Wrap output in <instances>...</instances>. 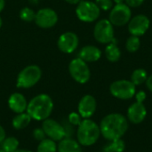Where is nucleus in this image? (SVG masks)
Segmentation results:
<instances>
[{
  "mask_svg": "<svg viewBox=\"0 0 152 152\" xmlns=\"http://www.w3.org/2000/svg\"><path fill=\"white\" fill-rule=\"evenodd\" d=\"M99 126L101 134L111 142L123 137L128 129V121L122 114L111 113L103 118Z\"/></svg>",
  "mask_w": 152,
  "mask_h": 152,
  "instance_id": "f257e3e1",
  "label": "nucleus"
},
{
  "mask_svg": "<svg viewBox=\"0 0 152 152\" xmlns=\"http://www.w3.org/2000/svg\"><path fill=\"white\" fill-rule=\"evenodd\" d=\"M53 110V102L52 98L45 94H38L28 103L27 113L32 119L44 121L49 118Z\"/></svg>",
  "mask_w": 152,
  "mask_h": 152,
  "instance_id": "f03ea898",
  "label": "nucleus"
},
{
  "mask_svg": "<svg viewBox=\"0 0 152 152\" xmlns=\"http://www.w3.org/2000/svg\"><path fill=\"white\" fill-rule=\"evenodd\" d=\"M101 135L100 126L90 118L82 120L77 127V142L82 146H92L99 139Z\"/></svg>",
  "mask_w": 152,
  "mask_h": 152,
  "instance_id": "7ed1b4c3",
  "label": "nucleus"
},
{
  "mask_svg": "<svg viewBox=\"0 0 152 152\" xmlns=\"http://www.w3.org/2000/svg\"><path fill=\"white\" fill-rule=\"evenodd\" d=\"M42 71L37 65H29L24 68L17 77L16 85L20 88H30L41 78Z\"/></svg>",
  "mask_w": 152,
  "mask_h": 152,
  "instance_id": "20e7f679",
  "label": "nucleus"
},
{
  "mask_svg": "<svg viewBox=\"0 0 152 152\" xmlns=\"http://www.w3.org/2000/svg\"><path fill=\"white\" fill-rule=\"evenodd\" d=\"M110 94L120 100H129L135 95L136 86L131 80H117L110 86Z\"/></svg>",
  "mask_w": 152,
  "mask_h": 152,
  "instance_id": "39448f33",
  "label": "nucleus"
},
{
  "mask_svg": "<svg viewBox=\"0 0 152 152\" xmlns=\"http://www.w3.org/2000/svg\"><path fill=\"white\" fill-rule=\"evenodd\" d=\"M69 71L72 78L79 84H86L91 77V72L86 61L80 58L74 59L70 61Z\"/></svg>",
  "mask_w": 152,
  "mask_h": 152,
  "instance_id": "423d86ee",
  "label": "nucleus"
},
{
  "mask_svg": "<svg viewBox=\"0 0 152 152\" xmlns=\"http://www.w3.org/2000/svg\"><path fill=\"white\" fill-rule=\"evenodd\" d=\"M100 8L95 3L90 1H80L76 9L78 19L85 22L94 21L100 16Z\"/></svg>",
  "mask_w": 152,
  "mask_h": 152,
  "instance_id": "0eeeda50",
  "label": "nucleus"
},
{
  "mask_svg": "<svg viewBox=\"0 0 152 152\" xmlns=\"http://www.w3.org/2000/svg\"><path fill=\"white\" fill-rule=\"evenodd\" d=\"M94 38L102 44H110L116 39L114 38V28L109 20H101L96 23L94 29Z\"/></svg>",
  "mask_w": 152,
  "mask_h": 152,
  "instance_id": "6e6552de",
  "label": "nucleus"
},
{
  "mask_svg": "<svg viewBox=\"0 0 152 152\" xmlns=\"http://www.w3.org/2000/svg\"><path fill=\"white\" fill-rule=\"evenodd\" d=\"M131 9L126 4H117L111 8L110 13V21L115 26H124L131 20Z\"/></svg>",
  "mask_w": 152,
  "mask_h": 152,
  "instance_id": "1a4fd4ad",
  "label": "nucleus"
},
{
  "mask_svg": "<svg viewBox=\"0 0 152 152\" xmlns=\"http://www.w3.org/2000/svg\"><path fill=\"white\" fill-rule=\"evenodd\" d=\"M42 129L44 130L45 135L55 141L60 142L66 137V131L63 126L52 118H47L44 120L42 125Z\"/></svg>",
  "mask_w": 152,
  "mask_h": 152,
  "instance_id": "9d476101",
  "label": "nucleus"
},
{
  "mask_svg": "<svg viewBox=\"0 0 152 152\" xmlns=\"http://www.w3.org/2000/svg\"><path fill=\"white\" fill-rule=\"evenodd\" d=\"M150 20L146 15L139 14L133 17L128 22V30L132 36H142L150 28Z\"/></svg>",
  "mask_w": 152,
  "mask_h": 152,
  "instance_id": "9b49d317",
  "label": "nucleus"
},
{
  "mask_svg": "<svg viewBox=\"0 0 152 152\" xmlns=\"http://www.w3.org/2000/svg\"><path fill=\"white\" fill-rule=\"evenodd\" d=\"M35 21L40 28H48L53 27L58 21L57 13L50 8H43L36 13Z\"/></svg>",
  "mask_w": 152,
  "mask_h": 152,
  "instance_id": "f8f14e48",
  "label": "nucleus"
},
{
  "mask_svg": "<svg viewBox=\"0 0 152 152\" xmlns=\"http://www.w3.org/2000/svg\"><path fill=\"white\" fill-rule=\"evenodd\" d=\"M59 49L65 53H73L78 46V37L73 32H66L61 35L57 42Z\"/></svg>",
  "mask_w": 152,
  "mask_h": 152,
  "instance_id": "ddd939ff",
  "label": "nucleus"
},
{
  "mask_svg": "<svg viewBox=\"0 0 152 152\" xmlns=\"http://www.w3.org/2000/svg\"><path fill=\"white\" fill-rule=\"evenodd\" d=\"M97 107L96 100L94 96L86 94L81 98L78 103V113L82 118H90L95 112Z\"/></svg>",
  "mask_w": 152,
  "mask_h": 152,
  "instance_id": "4468645a",
  "label": "nucleus"
},
{
  "mask_svg": "<svg viewBox=\"0 0 152 152\" xmlns=\"http://www.w3.org/2000/svg\"><path fill=\"white\" fill-rule=\"evenodd\" d=\"M146 115H147V110L142 102H134L129 106L127 110L128 120L134 125L142 123L146 118Z\"/></svg>",
  "mask_w": 152,
  "mask_h": 152,
  "instance_id": "2eb2a0df",
  "label": "nucleus"
},
{
  "mask_svg": "<svg viewBox=\"0 0 152 152\" xmlns=\"http://www.w3.org/2000/svg\"><path fill=\"white\" fill-rule=\"evenodd\" d=\"M9 108L15 113L20 114L27 110L28 102L26 98L20 93H14L10 95L8 99Z\"/></svg>",
  "mask_w": 152,
  "mask_h": 152,
  "instance_id": "dca6fc26",
  "label": "nucleus"
},
{
  "mask_svg": "<svg viewBox=\"0 0 152 152\" xmlns=\"http://www.w3.org/2000/svg\"><path fill=\"white\" fill-rule=\"evenodd\" d=\"M102 56L101 50L94 45H86L79 52V58L84 61L94 62L98 61Z\"/></svg>",
  "mask_w": 152,
  "mask_h": 152,
  "instance_id": "f3484780",
  "label": "nucleus"
},
{
  "mask_svg": "<svg viewBox=\"0 0 152 152\" xmlns=\"http://www.w3.org/2000/svg\"><path fill=\"white\" fill-rule=\"evenodd\" d=\"M57 151L58 152H83L80 143L69 137H65L60 141Z\"/></svg>",
  "mask_w": 152,
  "mask_h": 152,
  "instance_id": "a211bd4d",
  "label": "nucleus"
},
{
  "mask_svg": "<svg viewBox=\"0 0 152 152\" xmlns=\"http://www.w3.org/2000/svg\"><path fill=\"white\" fill-rule=\"evenodd\" d=\"M31 119L32 118L27 112H22V113L17 114V116H15L13 118V119L12 121V125L13 128H15L17 130H21L29 125Z\"/></svg>",
  "mask_w": 152,
  "mask_h": 152,
  "instance_id": "6ab92c4d",
  "label": "nucleus"
},
{
  "mask_svg": "<svg viewBox=\"0 0 152 152\" xmlns=\"http://www.w3.org/2000/svg\"><path fill=\"white\" fill-rule=\"evenodd\" d=\"M117 40L108 44L106 49H105V55L107 59L111 61V62H116L118 61L120 57H121V52L117 45Z\"/></svg>",
  "mask_w": 152,
  "mask_h": 152,
  "instance_id": "aec40b11",
  "label": "nucleus"
},
{
  "mask_svg": "<svg viewBox=\"0 0 152 152\" xmlns=\"http://www.w3.org/2000/svg\"><path fill=\"white\" fill-rule=\"evenodd\" d=\"M57 151V144L55 141L45 138L42 140L37 149V152H56Z\"/></svg>",
  "mask_w": 152,
  "mask_h": 152,
  "instance_id": "412c9836",
  "label": "nucleus"
},
{
  "mask_svg": "<svg viewBox=\"0 0 152 152\" xmlns=\"http://www.w3.org/2000/svg\"><path fill=\"white\" fill-rule=\"evenodd\" d=\"M2 150L4 152H14L19 148V141L15 137H5L1 142Z\"/></svg>",
  "mask_w": 152,
  "mask_h": 152,
  "instance_id": "4be33fe9",
  "label": "nucleus"
},
{
  "mask_svg": "<svg viewBox=\"0 0 152 152\" xmlns=\"http://www.w3.org/2000/svg\"><path fill=\"white\" fill-rule=\"evenodd\" d=\"M148 78V75L145 69H136L131 75V81L134 86H139L146 82Z\"/></svg>",
  "mask_w": 152,
  "mask_h": 152,
  "instance_id": "5701e85b",
  "label": "nucleus"
},
{
  "mask_svg": "<svg viewBox=\"0 0 152 152\" xmlns=\"http://www.w3.org/2000/svg\"><path fill=\"white\" fill-rule=\"evenodd\" d=\"M126 149V143L122 139L111 141V143L107 145L104 152H123Z\"/></svg>",
  "mask_w": 152,
  "mask_h": 152,
  "instance_id": "b1692460",
  "label": "nucleus"
},
{
  "mask_svg": "<svg viewBox=\"0 0 152 152\" xmlns=\"http://www.w3.org/2000/svg\"><path fill=\"white\" fill-rule=\"evenodd\" d=\"M140 45H141V41L139 37L131 36L126 40V48L129 53H135L140 48Z\"/></svg>",
  "mask_w": 152,
  "mask_h": 152,
  "instance_id": "393cba45",
  "label": "nucleus"
},
{
  "mask_svg": "<svg viewBox=\"0 0 152 152\" xmlns=\"http://www.w3.org/2000/svg\"><path fill=\"white\" fill-rule=\"evenodd\" d=\"M20 17L24 21H32V20H35L36 13L30 8L24 7L23 9H21V11L20 12Z\"/></svg>",
  "mask_w": 152,
  "mask_h": 152,
  "instance_id": "a878e982",
  "label": "nucleus"
},
{
  "mask_svg": "<svg viewBox=\"0 0 152 152\" xmlns=\"http://www.w3.org/2000/svg\"><path fill=\"white\" fill-rule=\"evenodd\" d=\"M69 123L72 126H78L80 123L82 122V118L79 115V113L77 112H72L69 115Z\"/></svg>",
  "mask_w": 152,
  "mask_h": 152,
  "instance_id": "bb28decb",
  "label": "nucleus"
},
{
  "mask_svg": "<svg viewBox=\"0 0 152 152\" xmlns=\"http://www.w3.org/2000/svg\"><path fill=\"white\" fill-rule=\"evenodd\" d=\"M95 4L98 5L100 9L104 11L110 10L112 8V1L111 0H96Z\"/></svg>",
  "mask_w": 152,
  "mask_h": 152,
  "instance_id": "cd10ccee",
  "label": "nucleus"
},
{
  "mask_svg": "<svg viewBox=\"0 0 152 152\" xmlns=\"http://www.w3.org/2000/svg\"><path fill=\"white\" fill-rule=\"evenodd\" d=\"M45 136L46 135H45V132H44V130L42 128H37V129H35L33 131V137L36 140L39 141V142L45 139Z\"/></svg>",
  "mask_w": 152,
  "mask_h": 152,
  "instance_id": "c85d7f7f",
  "label": "nucleus"
},
{
  "mask_svg": "<svg viewBox=\"0 0 152 152\" xmlns=\"http://www.w3.org/2000/svg\"><path fill=\"white\" fill-rule=\"evenodd\" d=\"M125 1H126V4L128 5L130 8L131 7L135 8V7H139L143 3L144 0H125Z\"/></svg>",
  "mask_w": 152,
  "mask_h": 152,
  "instance_id": "c756f323",
  "label": "nucleus"
},
{
  "mask_svg": "<svg viewBox=\"0 0 152 152\" xmlns=\"http://www.w3.org/2000/svg\"><path fill=\"white\" fill-rule=\"evenodd\" d=\"M135 98H136V102H142L145 101L146 99V94L144 91H139L138 93H135Z\"/></svg>",
  "mask_w": 152,
  "mask_h": 152,
  "instance_id": "7c9ffc66",
  "label": "nucleus"
},
{
  "mask_svg": "<svg viewBox=\"0 0 152 152\" xmlns=\"http://www.w3.org/2000/svg\"><path fill=\"white\" fill-rule=\"evenodd\" d=\"M146 86H147L148 89L152 93V75L148 77V78L146 80Z\"/></svg>",
  "mask_w": 152,
  "mask_h": 152,
  "instance_id": "2f4dec72",
  "label": "nucleus"
},
{
  "mask_svg": "<svg viewBox=\"0 0 152 152\" xmlns=\"http://www.w3.org/2000/svg\"><path fill=\"white\" fill-rule=\"evenodd\" d=\"M4 138H5V131L3 128V126L0 125V143L4 140Z\"/></svg>",
  "mask_w": 152,
  "mask_h": 152,
  "instance_id": "473e14b6",
  "label": "nucleus"
},
{
  "mask_svg": "<svg viewBox=\"0 0 152 152\" xmlns=\"http://www.w3.org/2000/svg\"><path fill=\"white\" fill-rule=\"evenodd\" d=\"M66 2L69 3V4H78L80 2V0H65Z\"/></svg>",
  "mask_w": 152,
  "mask_h": 152,
  "instance_id": "72a5a7b5",
  "label": "nucleus"
},
{
  "mask_svg": "<svg viewBox=\"0 0 152 152\" xmlns=\"http://www.w3.org/2000/svg\"><path fill=\"white\" fill-rule=\"evenodd\" d=\"M4 4H5L4 0H0V12L4 9Z\"/></svg>",
  "mask_w": 152,
  "mask_h": 152,
  "instance_id": "f704fd0d",
  "label": "nucleus"
},
{
  "mask_svg": "<svg viewBox=\"0 0 152 152\" xmlns=\"http://www.w3.org/2000/svg\"><path fill=\"white\" fill-rule=\"evenodd\" d=\"M113 1H114V2L116 3V4H123L125 0H113Z\"/></svg>",
  "mask_w": 152,
  "mask_h": 152,
  "instance_id": "c9c22d12",
  "label": "nucleus"
},
{
  "mask_svg": "<svg viewBox=\"0 0 152 152\" xmlns=\"http://www.w3.org/2000/svg\"><path fill=\"white\" fill-rule=\"evenodd\" d=\"M14 152H32L30 151H27V150H17L16 151Z\"/></svg>",
  "mask_w": 152,
  "mask_h": 152,
  "instance_id": "e433bc0d",
  "label": "nucleus"
},
{
  "mask_svg": "<svg viewBox=\"0 0 152 152\" xmlns=\"http://www.w3.org/2000/svg\"><path fill=\"white\" fill-rule=\"evenodd\" d=\"M1 26H2V19L0 17V28H1Z\"/></svg>",
  "mask_w": 152,
  "mask_h": 152,
  "instance_id": "4c0bfd02",
  "label": "nucleus"
},
{
  "mask_svg": "<svg viewBox=\"0 0 152 152\" xmlns=\"http://www.w3.org/2000/svg\"><path fill=\"white\" fill-rule=\"evenodd\" d=\"M0 152H4V151H3L2 149H0Z\"/></svg>",
  "mask_w": 152,
  "mask_h": 152,
  "instance_id": "58836bf2",
  "label": "nucleus"
}]
</instances>
